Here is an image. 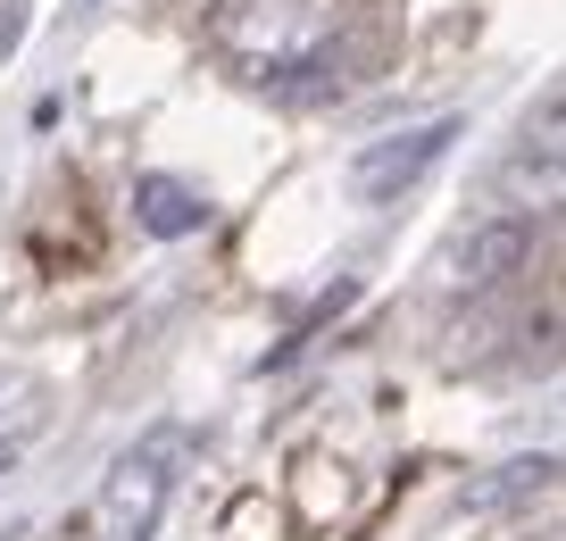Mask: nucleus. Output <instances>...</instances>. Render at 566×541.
<instances>
[{
	"label": "nucleus",
	"mask_w": 566,
	"mask_h": 541,
	"mask_svg": "<svg viewBox=\"0 0 566 541\" xmlns=\"http://www.w3.org/2000/svg\"><path fill=\"white\" fill-rule=\"evenodd\" d=\"M217 51L233 59L242 84H301L342 59V9L334 0H226Z\"/></svg>",
	"instance_id": "nucleus-1"
},
{
	"label": "nucleus",
	"mask_w": 566,
	"mask_h": 541,
	"mask_svg": "<svg viewBox=\"0 0 566 541\" xmlns=\"http://www.w3.org/2000/svg\"><path fill=\"white\" fill-rule=\"evenodd\" d=\"M184 475H192V425H176V417L142 425V434L108 458L101 491H92V541H159Z\"/></svg>",
	"instance_id": "nucleus-2"
},
{
	"label": "nucleus",
	"mask_w": 566,
	"mask_h": 541,
	"mask_svg": "<svg viewBox=\"0 0 566 541\" xmlns=\"http://www.w3.org/2000/svg\"><path fill=\"white\" fill-rule=\"evenodd\" d=\"M525 259H533V217L492 209V217H475V226L442 250V267H433V275H442L450 300H483V292H500Z\"/></svg>",
	"instance_id": "nucleus-3"
},
{
	"label": "nucleus",
	"mask_w": 566,
	"mask_h": 541,
	"mask_svg": "<svg viewBox=\"0 0 566 541\" xmlns=\"http://www.w3.org/2000/svg\"><path fill=\"white\" fill-rule=\"evenodd\" d=\"M459 142V117H433V125H408V134H384V142H367V150L350 158V193L358 200H400V193H417L424 175L442 167V150Z\"/></svg>",
	"instance_id": "nucleus-4"
},
{
	"label": "nucleus",
	"mask_w": 566,
	"mask_h": 541,
	"mask_svg": "<svg viewBox=\"0 0 566 541\" xmlns=\"http://www.w3.org/2000/svg\"><path fill=\"white\" fill-rule=\"evenodd\" d=\"M558 142H566V108H558V92H549V101H542V117H533L525 125V142H516V158H509V193H516V217H542V209H558V184H566V150H558Z\"/></svg>",
	"instance_id": "nucleus-5"
},
{
	"label": "nucleus",
	"mask_w": 566,
	"mask_h": 541,
	"mask_svg": "<svg viewBox=\"0 0 566 541\" xmlns=\"http://www.w3.org/2000/svg\"><path fill=\"white\" fill-rule=\"evenodd\" d=\"M134 226L150 233V242H184V233L209 226V193H192L176 175H142L134 184Z\"/></svg>",
	"instance_id": "nucleus-6"
},
{
	"label": "nucleus",
	"mask_w": 566,
	"mask_h": 541,
	"mask_svg": "<svg viewBox=\"0 0 566 541\" xmlns=\"http://www.w3.org/2000/svg\"><path fill=\"white\" fill-rule=\"evenodd\" d=\"M549 483H558V458L533 450V458H509V467H492L483 483H467V517H500V508H525V500H549Z\"/></svg>",
	"instance_id": "nucleus-7"
},
{
	"label": "nucleus",
	"mask_w": 566,
	"mask_h": 541,
	"mask_svg": "<svg viewBox=\"0 0 566 541\" xmlns=\"http://www.w3.org/2000/svg\"><path fill=\"white\" fill-rule=\"evenodd\" d=\"M18 34H25V0H9V18H0V59L18 51Z\"/></svg>",
	"instance_id": "nucleus-8"
},
{
	"label": "nucleus",
	"mask_w": 566,
	"mask_h": 541,
	"mask_svg": "<svg viewBox=\"0 0 566 541\" xmlns=\"http://www.w3.org/2000/svg\"><path fill=\"white\" fill-rule=\"evenodd\" d=\"M9 400H25V392H18V384H9V375H0V417H9Z\"/></svg>",
	"instance_id": "nucleus-9"
}]
</instances>
